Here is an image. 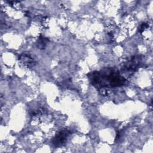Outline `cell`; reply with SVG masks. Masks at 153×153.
<instances>
[{"label":"cell","mask_w":153,"mask_h":153,"mask_svg":"<svg viewBox=\"0 0 153 153\" xmlns=\"http://www.w3.org/2000/svg\"><path fill=\"white\" fill-rule=\"evenodd\" d=\"M149 27V25H148V23H142L140 25V27H139V32L140 33H142V32H143V30H144L146 28H147V27Z\"/></svg>","instance_id":"cell-6"},{"label":"cell","mask_w":153,"mask_h":153,"mask_svg":"<svg viewBox=\"0 0 153 153\" xmlns=\"http://www.w3.org/2000/svg\"><path fill=\"white\" fill-rule=\"evenodd\" d=\"M70 134L71 131L67 129H63L60 130L53 138L51 140L53 146L56 148L63 146L66 143L67 139Z\"/></svg>","instance_id":"cell-3"},{"label":"cell","mask_w":153,"mask_h":153,"mask_svg":"<svg viewBox=\"0 0 153 153\" xmlns=\"http://www.w3.org/2000/svg\"><path fill=\"white\" fill-rule=\"evenodd\" d=\"M142 60V56L140 55L133 56L131 57L129 60L124 62V64L121 68V71L131 73L134 72L140 66Z\"/></svg>","instance_id":"cell-2"},{"label":"cell","mask_w":153,"mask_h":153,"mask_svg":"<svg viewBox=\"0 0 153 153\" xmlns=\"http://www.w3.org/2000/svg\"><path fill=\"white\" fill-rule=\"evenodd\" d=\"M48 41H49V39L47 38L41 36H39L36 42L37 47L41 50L44 49L45 48L47 43L48 42Z\"/></svg>","instance_id":"cell-5"},{"label":"cell","mask_w":153,"mask_h":153,"mask_svg":"<svg viewBox=\"0 0 153 153\" xmlns=\"http://www.w3.org/2000/svg\"><path fill=\"white\" fill-rule=\"evenodd\" d=\"M19 60L27 68H31L35 65L34 59L28 54L23 53L19 56Z\"/></svg>","instance_id":"cell-4"},{"label":"cell","mask_w":153,"mask_h":153,"mask_svg":"<svg viewBox=\"0 0 153 153\" xmlns=\"http://www.w3.org/2000/svg\"><path fill=\"white\" fill-rule=\"evenodd\" d=\"M90 84L98 90L106 87H121L126 84L127 79L115 68H105L87 74Z\"/></svg>","instance_id":"cell-1"}]
</instances>
